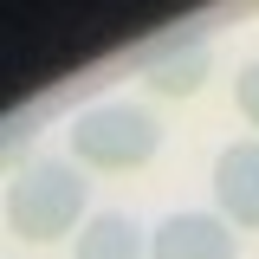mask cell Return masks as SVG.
Segmentation results:
<instances>
[{"instance_id":"obj_1","label":"cell","mask_w":259,"mask_h":259,"mask_svg":"<svg viewBox=\"0 0 259 259\" xmlns=\"http://www.w3.org/2000/svg\"><path fill=\"white\" fill-rule=\"evenodd\" d=\"M84 201H91V182H84V162H32L26 175H20V188L7 201V227L32 240V246H46V240H65L71 227L84 221Z\"/></svg>"},{"instance_id":"obj_2","label":"cell","mask_w":259,"mask_h":259,"mask_svg":"<svg viewBox=\"0 0 259 259\" xmlns=\"http://www.w3.org/2000/svg\"><path fill=\"white\" fill-rule=\"evenodd\" d=\"M156 149H162V123L143 104H91L71 123V162L104 168V175L143 168V162H156Z\"/></svg>"},{"instance_id":"obj_3","label":"cell","mask_w":259,"mask_h":259,"mask_svg":"<svg viewBox=\"0 0 259 259\" xmlns=\"http://www.w3.org/2000/svg\"><path fill=\"white\" fill-rule=\"evenodd\" d=\"M136 65H143V84L156 97H194L207 84V32L201 26H182V32H162L149 46H136Z\"/></svg>"},{"instance_id":"obj_4","label":"cell","mask_w":259,"mask_h":259,"mask_svg":"<svg viewBox=\"0 0 259 259\" xmlns=\"http://www.w3.org/2000/svg\"><path fill=\"white\" fill-rule=\"evenodd\" d=\"M214 207L233 227L259 233V136H240L214 156Z\"/></svg>"},{"instance_id":"obj_5","label":"cell","mask_w":259,"mask_h":259,"mask_svg":"<svg viewBox=\"0 0 259 259\" xmlns=\"http://www.w3.org/2000/svg\"><path fill=\"white\" fill-rule=\"evenodd\" d=\"M233 221L227 214H168L149 233V259H233Z\"/></svg>"},{"instance_id":"obj_6","label":"cell","mask_w":259,"mask_h":259,"mask_svg":"<svg viewBox=\"0 0 259 259\" xmlns=\"http://www.w3.org/2000/svg\"><path fill=\"white\" fill-rule=\"evenodd\" d=\"M71 259H149V233L130 214H91L78 227V253Z\"/></svg>"},{"instance_id":"obj_7","label":"cell","mask_w":259,"mask_h":259,"mask_svg":"<svg viewBox=\"0 0 259 259\" xmlns=\"http://www.w3.org/2000/svg\"><path fill=\"white\" fill-rule=\"evenodd\" d=\"M233 97H240V117L259 130V59L240 65V84H233Z\"/></svg>"}]
</instances>
